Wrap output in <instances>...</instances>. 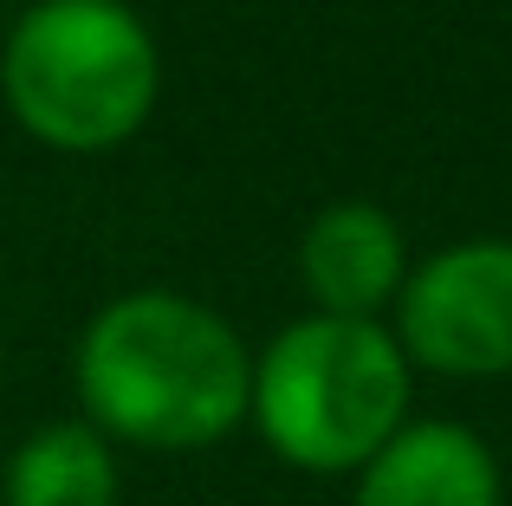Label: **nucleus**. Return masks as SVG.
<instances>
[{"label":"nucleus","mask_w":512,"mask_h":506,"mask_svg":"<svg viewBox=\"0 0 512 506\" xmlns=\"http://www.w3.org/2000/svg\"><path fill=\"white\" fill-rule=\"evenodd\" d=\"M247 383V344L188 292H124L78 338V403L91 429L163 455L240 429Z\"/></svg>","instance_id":"1"},{"label":"nucleus","mask_w":512,"mask_h":506,"mask_svg":"<svg viewBox=\"0 0 512 506\" xmlns=\"http://www.w3.org/2000/svg\"><path fill=\"white\" fill-rule=\"evenodd\" d=\"M409 390V357L389 325L312 312L253 357L247 416L279 461L350 474L409 422Z\"/></svg>","instance_id":"2"},{"label":"nucleus","mask_w":512,"mask_h":506,"mask_svg":"<svg viewBox=\"0 0 512 506\" xmlns=\"http://www.w3.org/2000/svg\"><path fill=\"white\" fill-rule=\"evenodd\" d=\"M156 39L124 0H33L0 52V91L46 150H117L156 111Z\"/></svg>","instance_id":"3"},{"label":"nucleus","mask_w":512,"mask_h":506,"mask_svg":"<svg viewBox=\"0 0 512 506\" xmlns=\"http://www.w3.org/2000/svg\"><path fill=\"white\" fill-rule=\"evenodd\" d=\"M396 344L441 377L512 370V241H461L422 260L396 292Z\"/></svg>","instance_id":"4"},{"label":"nucleus","mask_w":512,"mask_h":506,"mask_svg":"<svg viewBox=\"0 0 512 506\" xmlns=\"http://www.w3.org/2000/svg\"><path fill=\"white\" fill-rule=\"evenodd\" d=\"M299 279L318 312L376 318L383 305H396L402 279H409V241H402L389 208L331 202L325 215H312V228L299 241Z\"/></svg>","instance_id":"5"},{"label":"nucleus","mask_w":512,"mask_h":506,"mask_svg":"<svg viewBox=\"0 0 512 506\" xmlns=\"http://www.w3.org/2000/svg\"><path fill=\"white\" fill-rule=\"evenodd\" d=\"M357 506H500V461L461 422H402L357 468Z\"/></svg>","instance_id":"6"},{"label":"nucleus","mask_w":512,"mask_h":506,"mask_svg":"<svg viewBox=\"0 0 512 506\" xmlns=\"http://www.w3.org/2000/svg\"><path fill=\"white\" fill-rule=\"evenodd\" d=\"M7 506H117V461L91 422H52L7 461Z\"/></svg>","instance_id":"7"}]
</instances>
